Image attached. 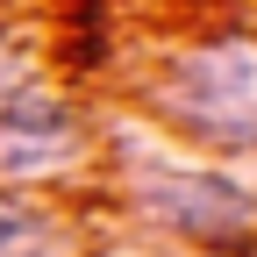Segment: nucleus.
I'll return each instance as SVG.
<instances>
[{
    "instance_id": "obj_1",
    "label": "nucleus",
    "mask_w": 257,
    "mask_h": 257,
    "mask_svg": "<svg viewBox=\"0 0 257 257\" xmlns=\"http://www.w3.org/2000/svg\"><path fill=\"white\" fill-rule=\"evenodd\" d=\"M165 107L214 150H257V36H221L172 64Z\"/></svg>"
},
{
    "instance_id": "obj_2",
    "label": "nucleus",
    "mask_w": 257,
    "mask_h": 257,
    "mask_svg": "<svg viewBox=\"0 0 257 257\" xmlns=\"http://www.w3.org/2000/svg\"><path fill=\"white\" fill-rule=\"evenodd\" d=\"M143 200L165 229H179L193 243H243L257 229V200L221 172H157L143 186Z\"/></svg>"
},
{
    "instance_id": "obj_3",
    "label": "nucleus",
    "mask_w": 257,
    "mask_h": 257,
    "mask_svg": "<svg viewBox=\"0 0 257 257\" xmlns=\"http://www.w3.org/2000/svg\"><path fill=\"white\" fill-rule=\"evenodd\" d=\"M79 143L72 107L43 100V93H8L0 100V172H50L64 150Z\"/></svg>"
},
{
    "instance_id": "obj_4",
    "label": "nucleus",
    "mask_w": 257,
    "mask_h": 257,
    "mask_svg": "<svg viewBox=\"0 0 257 257\" xmlns=\"http://www.w3.org/2000/svg\"><path fill=\"white\" fill-rule=\"evenodd\" d=\"M0 257H50V221L22 193H0Z\"/></svg>"
},
{
    "instance_id": "obj_5",
    "label": "nucleus",
    "mask_w": 257,
    "mask_h": 257,
    "mask_svg": "<svg viewBox=\"0 0 257 257\" xmlns=\"http://www.w3.org/2000/svg\"><path fill=\"white\" fill-rule=\"evenodd\" d=\"M8 93H22V64H15L8 43H0V100H8Z\"/></svg>"
}]
</instances>
